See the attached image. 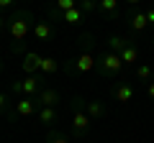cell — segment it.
I'll list each match as a JSON object with an SVG mask.
<instances>
[{
    "mask_svg": "<svg viewBox=\"0 0 154 143\" xmlns=\"http://www.w3.org/2000/svg\"><path fill=\"white\" fill-rule=\"evenodd\" d=\"M77 8H80L85 16H90V13L98 10V0H77Z\"/></svg>",
    "mask_w": 154,
    "mask_h": 143,
    "instance_id": "obj_21",
    "label": "cell"
},
{
    "mask_svg": "<svg viewBox=\"0 0 154 143\" xmlns=\"http://www.w3.org/2000/svg\"><path fill=\"white\" fill-rule=\"evenodd\" d=\"M54 18H62V21H67V23H82V18H85V13L80 10V8H72V10H64V13H59V16H54Z\"/></svg>",
    "mask_w": 154,
    "mask_h": 143,
    "instance_id": "obj_16",
    "label": "cell"
},
{
    "mask_svg": "<svg viewBox=\"0 0 154 143\" xmlns=\"http://www.w3.org/2000/svg\"><path fill=\"white\" fill-rule=\"evenodd\" d=\"M144 16H146V23H149V28H152V26H154V5L144 8Z\"/></svg>",
    "mask_w": 154,
    "mask_h": 143,
    "instance_id": "obj_23",
    "label": "cell"
},
{
    "mask_svg": "<svg viewBox=\"0 0 154 143\" xmlns=\"http://www.w3.org/2000/svg\"><path fill=\"white\" fill-rule=\"evenodd\" d=\"M13 89L21 92V95H26V97H33V95L41 89V79L38 77H26V79H21V82L13 84Z\"/></svg>",
    "mask_w": 154,
    "mask_h": 143,
    "instance_id": "obj_6",
    "label": "cell"
},
{
    "mask_svg": "<svg viewBox=\"0 0 154 143\" xmlns=\"http://www.w3.org/2000/svg\"><path fill=\"white\" fill-rule=\"evenodd\" d=\"M72 128H75V138H85L90 133V118L85 112L82 97H72Z\"/></svg>",
    "mask_w": 154,
    "mask_h": 143,
    "instance_id": "obj_2",
    "label": "cell"
},
{
    "mask_svg": "<svg viewBox=\"0 0 154 143\" xmlns=\"http://www.w3.org/2000/svg\"><path fill=\"white\" fill-rule=\"evenodd\" d=\"M93 66H95V59H93V54H90V51H82V54L72 61V69H75L77 74H88Z\"/></svg>",
    "mask_w": 154,
    "mask_h": 143,
    "instance_id": "obj_10",
    "label": "cell"
},
{
    "mask_svg": "<svg viewBox=\"0 0 154 143\" xmlns=\"http://www.w3.org/2000/svg\"><path fill=\"white\" fill-rule=\"evenodd\" d=\"M57 120H59V112H57V107H41V110H38V123H41V125L51 128Z\"/></svg>",
    "mask_w": 154,
    "mask_h": 143,
    "instance_id": "obj_13",
    "label": "cell"
},
{
    "mask_svg": "<svg viewBox=\"0 0 154 143\" xmlns=\"http://www.w3.org/2000/svg\"><path fill=\"white\" fill-rule=\"evenodd\" d=\"M33 36H36V41H49L51 39V26L46 21H36L33 23Z\"/></svg>",
    "mask_w": 154,
    "mask_h": 143,
    "instance_id": "obj_14",
    "label": "cell"
},
{
    "mask_svg": "<svg viewBox=\"0 0 154 143\" xmlns=\"http://www.w3.org/2000/svg\"><path fill=\"white\" fill-rule=\"evenodd\" d=\"M72 8H77V0H54V8H51V18L59 16V13H64V10H72Z\"/></svg>",
    "mask_w": 154,
    "mask_h": 143,
    "instance_id": "obj_18",
    "label": "cell"
},
{
    "mask_svg": "<svg viewBox=\"0 0 154 143\" xmlns=\"http://www.w3.org/2000/svg\"><path fill=\"white\" fill-rule=\"evenodd\" d=\"M146 92H149V100L154 102V79H152V82H146Z\"/></svg>",
    "mask_w": 154,
    "mask_h": 143,
    "instance_id": "obj_26",
    "label": "cell"
},
{
    "mask_svg": "<svg viewBox=\"0 0 154 143\" xmlns=\"http://www.w3.org/2000/svg\"><path fill=\"white\" fill-rule=\"evenodd\" d=\"M16 8V0H0V13L3 10H13Z\"/></svg>",
    "mask_w": 154,
    "mask_h": 143,
    "instance_id": "obj_24",
    "label": "cell"
},
{
    "mask_svg": "<svg viewBox=\"0 0 154 143\" xmlns=\"http://www.w3.org/2000/svg\"><path fill=\"white\" fill-rule=\"evenodd\" d=\"M118 3L121 0H98V13L105 18H118Z\"/></svg>",
    "mask_w": 154,
    "mask_h": 143,
    "instance_id": "obj_12",
    "label": "cell"
},
{
    "mask_svg": "<svg viewBox=\"0 0 154 143\" xmlns=\"http://www.w3.org/2000/svg\"><path fill=\"white\" fill-rule=\"evenodd\" d=\"M5 23H8V18L3 16V13H0V31H5Z\"/></svg>",
    "mask_w": 154,
    "mask_h": 143,
    "instance_id": "obj_28",
    "label": "cell"
},
{
    "mask_svg": "<svg viewBox=\"0 0 154 143\" xmlns=\"http://www.w3.org/2000/svg\"><path fill=\"white\" fill-rule=\"evenodd\" d=\"M13 107H16V115H21V118H28V115H33V112L38 110V105H36L33 97H21Z\"/></svg>",
    "mask_w": 154,
    "mask_h": 143,
    "instance_id": "obj_11",
    "label": "cell"
},
{
    "mask_svg": "<svg viewBox=\"0 0 154 143\" xmlns=\"http://www.w3.org/2000/svg\"><path fill=\"white\" fill-rule=\"evenodd\" d=\"M152 5H154V0H152Z\"/></svg>",
    "mask_w": 154,
    "mask_h": 143,
    "instance_id": "obj_31",
    "label": "cell"
},
{
    "mask_svg": "<svg viewBox=\"0 0 154 143\" xmlns=\"http://www.w3.org/2000/svg\"><path fill=\"white\" fill-rule=\"evenodd\" d=\"M136 79H141V82H152V79H154V69L149 64H136Z\"/></svg>",
    "mask_w": 154,
    "mask_h": 143,
    "instance_id": "obj_19",
    "label": "cell"
},
{
    "mask_svg": "<svg viewBox=\"0 0 154 143\" xmlns=\"http://www.w3.org/2000/svg\"><path fill=\"white\" fill-rule=\"evenodd\" d=\"M31 26H33V13L31 10H26V8L13 10V16L5 23V33H8V39H11L13 51H23V41H26Z\"/></svg>",
    "mask_w": 154,
    "mask_h": 143,
    "instance_id": "obj_1",
    "label": "cell"
},
{
    "mask_svg": "<svg viewBox=\"0 0 154 143\" xmlns=\"http://www.w3.org/2000/svg\"><path fill=\"white\" fill-rule=\"evenodd\" d=\"M49 143H69L64 136H57V133H49Z\"/></svg>",
    "mask_w": 154,
    "mask_h": 143,
    "instance_id": "obj_25",
    "label": "cell"
},
{
    "mask_svg": "<svg viewBox=\"0 0 154 143\" xmlns=\"http://www.w3.org/2000/svg\"><path fill=\"white\" fill-rule=\"evenodd\" d=\"M5 105H8V97H5V92H0V112L5 110Z\"/></svg>",
    "mask_w": 154,
    "mask_h": 143,
    "instance_id": "obj_27",
    "label": "cell"
},
{
    "mask_svg": "<svg viewBox=\"0 0 154 143\" xmlns=\"http://www.w3.org/2000/svg\"><path fill=\"white\" fill-rule=\"evenodd\" d=\"M152 46H154V39H152Z\"/></svg>",
    "mask_w": 154,
    "mask_h": 143,
    "instance_id": "obj_30",
    "label": "cell"
},
{
    "mask_svg": "<svg viewBox=\"0 0 154 143\" xmlns=\"http://www.w3.org/2000/svg\"><path fill=\"white\" fill-rule=\"evenodd\" d=\"M38 69L44 72V74H54V72L59 69V61L51 59V56H41V59H38Z\"/></svg>",
    "mask_w": 154,
    "mask_h": 143,
    "instance_id": "obj_17",
    "label": "cell"
},
{
    "mask_svg": "<svg viewBox=\"0 0 154 143\" xmlns=\"http://www.w3.org/2000/svg\"><path fill=\"white\" fill-rule=\"evenodd\" d=\"M33 100H36V105L38 107H57V102H59V92L57 89H51V87H41L36 95H33Z\"/></svg>",
    "mask_w": 154,
    "mask_h": 143,
    "instance_id": "obj_5",
    "label": "cell"
},
{
    "mask_svg": "<svg viewBox=\"0 0 154 143\" xmlns=\"http://www.w3.org/2000/svg\"><path fill=\"white\" fill-rule=\"evenodd\" d=\"M126 3H128V5H134V8H136L139 3H141V0H126Z\"/></svg>",
    "mask_w": 154,
    "mask_h": 143,
    "instance_id": "obj_29",
    "label": "cell"
},
{
    "mask_svg": "<svg viewBox=\"0 0 154 143\" xmlns=\"http://www.w3.org/2000/svg\"><path fill=\"white\" fill-rule=\"evenodd\" d=\"M126 44H128V39H123V36H110V39H108V46H110V51H113V54H118Z\"/></svg>",
    "mask_w": 154,
    "mask_h": 143,
    "instance_id": "obj_20",
    "label": "cell"
},
{
    "mask_svg": "<svg viewBox=\"0 0 154 143\" xmlns=\"http://www.w3.org/2000/svg\"><path fill=\"white\" fill-rule=\"evenodd\" d=\"M118 59L123 61V66H126V64L128 66L139 64V46H136V41H134V39H128V44L118 51Z\"/></svg>",
    "mask_w": 154,
    "mask_h": 143,
    "instance_id": "obj_7",
    "label": "cell"
},
{
    "mask_svg": "<svg viewBox=\"0 0 154 143\" xmlns=\"http://www.w3.org/2000/svg\"><path fill=\"white\" fill-rule=\"evenodd\" d=\"M113 97L116 102H121V105H128L134 100V87L128 82H116L113 84Z\"/></svg>",
    "mask_w": 154,
    "mask_h": 143,
    "instance_id": "obj_8",
    "label": "cell"
},
{
    "mask_svg": "<svg viewBox=\"0 0 154 143\" xmlns=\"http://www.w3.org/2000/svg\"><path fill=\"white\" fill-rule=\"evenodd\" d=\"M126 23H128V31H134V33H144L149 28L146 16H144V10H139V8H134V10L126 16Z\"/></svg>",
    "mask_w": 154,
    "mask_h": 143,
    "instance_id": "obj_4",
    "label": "cell"
},
{
    "mask_svg": "<svg viewBox=\"0 0 154 143\" xmlns=\"http://www.w3.org/2000/svg\"><path fill=\"white\" fill-rule=\"evenodd\" d=\"M85 112H88L90 120H100V118L108 115V105L100 102V100H90V102H85Z\"/></svg>",
    "mask_w": 154,
    "mask_h": 143,
    "instance_id": "obj_9",
    "label": "cell"
},
{
    "mask_svg": "<svg viewBox=\"0 0 154 143\" xmlns=\"http://www.w3.org/2000/svg\"><path fill=\"white\" fill-rule=\"evenodd\" d=\"M38 59H41V56L36 54V51H28L26 56H23V72H26V74H33V72L38 69Z\"/></svg>",
    "mask_w": 154,
    "mask_h": 143,
    "instance_id": "obj_15",
    "label": "cell"
},
{
    "mask_svg": "<svg viewBox=\"0 0 154 143\" xmlns=\"http://www.w3.org/2000/svg\"><path fill=\"white\" fill-rule=\"evenodd\" d=\"M98 66H100V74H103V77L116 79L118 74H121V69H123V61L118 59V54H113V51H105V54L100 56Z\"/></svg>",
    "mask_w": 154,
    "mask_h": 143,
    "instance_id": "obj_3",
    "label": "cell"
},
{
    "mask_svg": "<svg viewBox=\"0 0 154 143\" xmlns=\"http://www.w3.org/2000/svg\"><path fill=\"white\" fill-rule=\"evenodd\" d=\"M80 41H82V49H85V51L93 49V33H82V36H80Z\"/></svg>",
    "mask_w": 154,
    "mask_h": 143,
    "instance_id": "obj_22",
    "label": "cell"
}]
</instances>
